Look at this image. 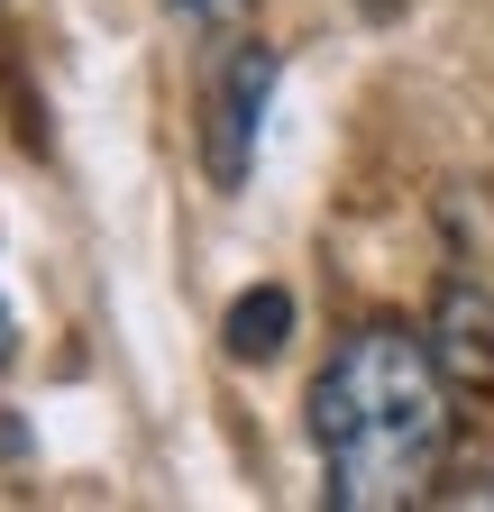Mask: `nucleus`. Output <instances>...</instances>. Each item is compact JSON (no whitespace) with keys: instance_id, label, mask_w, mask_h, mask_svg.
<instances>
[{"instance_id":"obj_6","label":"nucleus","mask_w":494,"mask_h":512,"mask_svg":"<svg viewBox=\"0 0 494 512\" xmlns=\"http://www.w3.org/2000/svg\"><path fill=\"white\" fill-rule=\"evenodd\" d=\"M19 357V320H10V302H0V366Z\"/></svg>"},{"instance_id":"obj_3","label":"nucleus","mask_w":494,"mask_h":512,"mask_svg":"<svg viewBox=\"0 0 494 512\" xmlns=\"http://www.w3.org/2000/svg\"><path fill=\"white\" fill-rule=\"evenodd\" d=\"M430 357H440L449 394L494 403V293L449 284V293H440V311H430Z\"/></svg>"},{"instance_id":"obj_1","label":"nucleus","mask_w":494,"mask_h":512,"mask_svg":"<svg viewBox=\"0 0 494 512\" xmlns=\"http://www.w3.org/2000/svg\"><path fill=\"white\" fill-rule=\"evenodd\" d=\"M302 412H312V448H321V494L339 512H412L440 494L458 412L430 339L394 330V320L348 330L321 357Z\"/></svg>"},{"instance_id":"obj_5","label":"nucleus","mask_w":494,"mask_h":512,"mask_svg":"<svg viewBox=\"0 0 494 512\" xmlns=\"http://www.w3.org/2000/svg\"><path fill=\"white\" fill-rule=\"evenodd\" d=\"M174 10H183V19H202V28H229V19L257 10V0H174Z\"/></svg>"},{"instance_id":"obj_7","label":"nucleus","mask_w":494,"mask_h":512,"mask_svg":"<svg viewBox=\"0 0 494 512\" xmlns=\"http://www.w3.org/2000/svg\"><path fill=\"white\" fill-rule=\"evenodd\" d=\"M357 10H366V19H394V10H403V0H357Z\"/></svg>"},{"instance_id":"obj_4","label":"nucleus","mask_w":494,"mask_h":512,"mask_svg":"<svg viewBox=\"0 0 494 512\" xmlns=\"http://www.w3.org/2000/svg\"><path fill=\"white\" fill-rule=\"evenodd\" d=\"M284 330H293V293H284V284H247V293L229 302V320H220V339H229L238 366H266V357L284 348Z\"/></svg>"},{"instance_id":"obj_2","label":"nucleus","mask_w":494,"mask_h":512,"mask_svg":"<svg viewBox=\"0 0 494 512\" xmlns=\"http://www.w3.org/2000/svg\"><path fill=\"white\" fill-rule=\"evenodd\" d=\"M275 83H284L275 46H229L220 55V74L202 92V174L220 192H247V174H257V128L275 110Z\"/></svg>"}]
</instances>
